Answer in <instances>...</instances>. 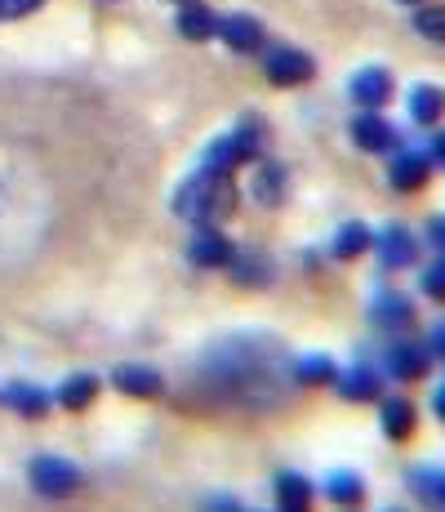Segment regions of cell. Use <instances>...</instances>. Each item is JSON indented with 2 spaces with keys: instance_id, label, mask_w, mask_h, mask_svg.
<instances>
[{
  "instance_id": "obj_1",
  "label": "cell",
  "mask_w": 445,
  "mask_h": 512,
  "mask_svg": "<svg viewBox=\"0 0 445 512\" xmlns=\"http://www.w3.org/2000/svg\"><path fill=\"white\" fill-rule=\"evenodd\" d=\"M201 392L232 406H267L281 388V348H272L259 334H236L214 343L201 357Z\"/></svg>"
},
{
  "instance_id": "obj_2",
  "label": "cell",
  "mask_w": 445,
  "mask_h": 512,
  "mask_svg": "<svg viewBox=\"0 0 445 512\" xmlns=\"http://www.w3.org/2000/svg\"><path fill=\"white\" fill-rule=\"evenodd\" d=\"M236 210V183L232 174H214V170H196L192 179L178 183L174 192V214L187 223H196V228H205V223H219L227 214Z\"/></svg>"
},
{
  "instance_id": "obj_3",
  "label": "cell",
  "mask_w": 445,
  "mask_h": 512,
  "mask_svg": "<svg viewBox=\"0 0 445 512\" xmlns=\"http://www.w3.org/2000/svg\"><path fill=\"white\" fill-rule=\"evenodd\" d=\"M259 143H263V121L259 116H245L236 130L219 134L201 156V170H214V174H232L241 165H250L259 156Z\"/></svg>"
},
{
  "instance_id": "obj_4",
  "label": "cell",
  "mask_w": 445,
  "mask_h": 512,
  "mask_svg": "<svg viewBox=\"0 0 445 512\" xmlns=\"http://www.w3.org/2000/svg\"><path fill=\"white\" fill-rule=\"evenodd\" d=\"M27 481L36 486V495H45V499H67V495H76L81 490V468L72 464V459H63V455H36L32 464H27Z\"/></svg>"
},
{
  "instance_id": "obj_5",
  "label": "cell",
  "mask_w": 445,
  "mask_h": 512,
  "mask_svg": "<svg viewBox=\"0 0 445 512\" xmlns=\"http://www.w3.org/2000/svg\"><path fill=\"white\" fill-rule=\"evenodd\" d=\"M432 352H428V343H419V339H405V334H397V339L383 348V370L392 374V379H401V383H414V379H423V374L432 370Z\"/></svg>"
},
{
  "instance_id": "obj_6",
  "label": "cell",
  "mask_w": 445,
  "mask_h": 512,
  "mask_svg": "<svg viewBox=\"0 0 445 512\" xmlns=\"http://www.w3.org/2000/svg\"><path fill=\"white\" fill-rule=\"evenodd\" d=\"M316 76V63L312 54H303V49H290V45H276L272 54H267V81L276 85V90H290V85H303Z\"/></svg>"
},
{
  "instance_id": "obj_7",
  "label": "cell",
  "mask_w": 445,
  "mask_h": 512,
  "mask_svg": "<svg viewBox=\"0 0 445 512\" xmlns=\"http://www.w3.org/2000/svg\"><path fill=\"white\" fill-rule=\"evenodd\" d=\"M370 321L379 326L383 334H405L414 326V303L405 299L401 290H392V285H383L379 294H374L370 303Z\"/></svg>"
},
{
  "instance_id": "obj_8",
  "label": "cell",
  "mask_w": 445,
  "mask_h": 512,
  "mask_svg": "<svg viewBox=\"0 0 445 512\" xmlns=\"http://www.w3.org/2000/svg\"><path fill=\"white\" fill-rule=\"evenodd\" d=\"M232 254H236V245L227 241V236L214 228V223L196 228V232H192V241H187V259H192L196 268H205V272L227 268V263H232Z\"/></svg>"
},
{
  "instance_id": "obj_9",
  "label": "cell",
  "mask_w": 445,
  "mask_h": 512,
  "mask_svg": "<svg viewBox=\"0 0 445 512\" xmlns=\"http://www.w3.org/2000/svg\"><path fill=\"white\" fill-rule=\"evenodd\" d=\"M339 397L343 401H379L383 397V370L379 366H370V361H356V366H348V370H339Z\"/></svg>"
},
{
  "instance_id": "obj_10",
  "label": "cell",
  "mask_w": 445,
  "mask_h": 512,
  "mask_svg": "<svg viewBox=\"0 0 445 512\" xmlns=\"http://www.w3.org/2000/svg\"><path fill=\"white\" fill-rule=\"evenodd\" d=\"M352 139H356V147H361V152H397V125L388 121V116H379V112H361L352 121Z\"/></svg>"
},
{
  "instance_id": "obj_11",
  "label": "cell",
  "mask_w": 445,
  "mask_h": 512,
  "mask_svg": "<svg viewBox=\"0 0 445 512\" xmlns=\"http://www.w3.org/2000/svg\"><path fill=\"white\" fill-rule=\"evenodd\" d=\"M428 174H432V152H419V147H405L388 165V183L397 192H419L428 183Z\"/></svg>"
},
{
  "instance_id": "obj_12",
  "label": "cell",
  "mask_w": 445,
  "mask_h": 512,
  "mask_svg": "<svg viewBox=\"0 0 445 512\" xmlns=\"http://www.w3.org/2000/svg\"><path fill=\"white\" fill-rule=\"evenodd\" d=\"M374 245H379V263L388 272H401V268H410V263L419 259V241H414V232L401 228V223H388Z\"/></svg>"
},
{
  "instance_id": "obj_13",
  "label": "cell",
  "mask_w": 445,
  "mask_h": 512,
  "mask_svg": "<svg viewBox=\"0 0 445 512\" xmlns=\"http://www.w3.org/2000/svg\"><path fill=\"white\" fill-rule=\"evenodd\" d=\"M405 486L414 490L423 512H445V468L441 464H414L405 472Z\"/></svg>"
},
{
  "instance_id": "obj_14",
  "label": "cell",
  "mask_w": 445,
  "mask_h": 512,
  "mask_svg": "<svg viewBox=\"0 0 445 512\" xmlns=\"http://www.w3.org/2000/svg\"><path fill=\"white\" fill-rule=\"evenodd\" d=\"M348 90H352V103H361L365 112H379V107L392 98V90H397V85H392V72H388V67H365V72L352 76Z\"/></svg>"
},
{
  "instance_id": "obj_15",
  "label": "cell",
  "mask_w": 445,
  "mask_h": 512,
  "mask_svg": "<svg viewBox=\"0 0 445 512\" xmlns=\"http://www.w3.org/2000/svg\"><path fill=\"white\" fill-rule=\"evenodd\" d=\"M219 41L227 49H236V54H254V49H263V23L254 14H223Z\"/></svg>"
},
{
  "instance_id": "obj_16",
  "label": "cell",
  "mask_w": 445,
  "mask_h": 512,
  "mask_svg": "<svg viewBox=\"0 0 445 512\" xmlns=\"http://www.w3.org/2000/svg\"><path fill=\"white\" fill-rule=\"evenodd\" d=\"M112 388L125 392V397H156L165 388V379L152 366H138V361H125V366L112 370Z\"/></svg>"
},
{
  "instance_id": "obj_17",
  "label": "cell",
  "mask_w": 445,
  "mask_h": 512,
  "mask_svg": "<svg viewBox=\"0 0 445 512\" xmlns=\"http://www.w3.org/2000/svg\"><path fill=\"white\" fill-rule=\"evenodd\" d=\"M414 423H419V410H414V401H405V397H379V428H383V437L405 441L414 432Z\"/></svg>"
},
{
  "instance_id": "obj_18",
  "label": "cell",
  "mask_w": 445,
  "mask_h": 512,
  "mask_svg": "<svg viewBox=\"0 0 445 512\" xmlns=\"http://www.w3.org/2000/svg\"><path fill=\"white\" fill-rule=\"evenodd\" d=\"M0 401H5L14 415H27V419H41L45 410H49V392L41 388V383H5L0 388Z\"/></svg>"
},
{
  "instance_id": "obj_19",
  "label": "cell",
  "mask_w": 445,
  "mask_h": 512,
  "mask_svg": "<svg viewBox=\"0 0 445 512\" xmlns=\"http://www.w3.org/2000/svg\"><path fill=\"white\" fill-rule=\"evenodd\" d=\"M232 277H236V285H250V290H259V285H267L272 281V259H267L263 250H254V245H241V250L232 254Z\"/></svg>"
},
{
  "instance_id": "obj_20",
  "label": "cell",
  "mask_w": 445,
  "mask_h": 512,
  "mask_svg": "<svg viewBox=\"0 0 445 512\" xmlns=\"http://www.w3.org/2000/svg\"><path fill=\"white\" fill-rule=\"evenodd\" d=\"M276 512H312V481L299 472H276Z\"/></svg>"
},
{
  "instance_id": "obj_21",
  "label": "cell",
  "mask_w": 445,
  "mask_h": 512,
  "mask_svg": "<svg viewBox=\"0 0 445 512\" xmlns=\"http://www.w3.org/2000/svg\"><path fill=\"white\" fill-rule=\"evenodd\" d=\"M178 32L187 41H210V36H219V14L210 5H201V0H187L183 14H178Z\"/></svg>"
},
{
  "instance_id": "obj_22",
  "label": "cell",
  "mask_w": 445,
  "mask_h": 512,
  "mask_svg": "<svg viewBox=\"0 0 445 512\" xmlns=\"http://www.w3.org/2000/svg\"><path fill=\"white\" fill-rule=\"evenodd\" d=\"M290 374H294V383H299V388H325V383L339 379V366H334L325 352H303V357L294 361Z\"/></svg>"
},
{
  "instance_id": "obj_23",
  "label": "cell",
  "mask_w": 445,
  "mask_h": 512,
  "mask_svg": "<svg viewBox=\"0 0 445 512\" xmlns=\"http://www.w3.org/2000/svg\"><path fill=\"white\" fill-rule=\"evenodd\" d=\"M94 397H98V374H67L54 392V401L63 410H85Z\"/></svg>"
},
{
  "instance_id": "obj_24",
  "label": "cell",
  "mask_w": 445,
  "mask_h": 512,
  "mask_svg": "<svg viewBox=\"0 0 445 512\" xmlns=\"http://www.w3.org/2000/svg\"><path fill=\"white\" fill-rule=\"evenodd\" d=\"M410 116L419 125H437L445 116V90L441 85H414L410 90Z\"/></svg>"
},
{
  "instance_id": "obj_25",
  "label": "cell",
  "mask_w": 445,
  "mask_h": 512,
  "mask_svg": "<svg viewBox=\"0 0 445 512\" xmlns=\"http://www.w3.org/2000/svg\"><path fill=\"white\" fill-rule=\"evenodd\" d=\"M250 196L259 205H281L285 201V170H281V165L263 161L259 174H254V183H250Z\"/></svg>"
},
{
  "instance_id": "obj_26",
  "label": "cell",
  "mask_w": 445,
  "mask_h": 512,
  "mask_svg": "<svg viewBox=\"0 0 445 512\" xmlns=\"http://www.w3.org/2000/svg\"><path fill=\"white\" fill-rule=\"evenodd\" d=\"M374 245V232L365 228V223H343L339 232H334V241H330V254L334 259H356V254H365Z\"/></svg>"
},
{
  "instance_id": "obj_27",
  "label": "cell",
  "mask_w": 445,
  "mask_h": 512,
  "mask_svg": "<svg viewBox=\"0 0 445 512\" xmlns=\"http://www.w3.org/2000/svg\"><path fill=\"white\" fill-rule=\"evenodd\" d=\"M325 499H334V504H361V499H365V481H361V472H352V468H334L330 477H325Z\"/></svg>"
},
{
  "instance_id": "obj_28",
  "label": "cell",
  "mask_w": 445,
  "mask_h": 512,
  "mask_svg": "<svg viewBox=\"0 0 445 512\" xmlns=\"http://www.w3.org/2000/svg\"><path fill=\"white\" fill-rule=\"evenodd\" d=\"M414 32L428 36V41H437V45H445V5L419 9V14H414Z\"/></svg>"
},
{
  "instance_id": "obj_29",
  "label": "cell",
  "mask_w": 445,
  "mask_h": 512,
  "mask_svg": "<svg viewBox=\"0 0 445 512\" xmlns=\"http://www.w3.org/2000/svg\"><path fill=\"white\" fill-rule=\"evenodd\" d=\"M419 285H423V294H428L432 303H445V254H441V259H432L428 268H423Z\"/></svg>"
},
{
  "instance_id": "obj_30",
  "label": "cell",
  "mask_w": 445,
  "mask_h": 512,
  "mask_svg": "<svg viewBox=\"0 0 445 512\" xmlns=\"http://www.w3.org/2000/svg\"><path fill=\"white\" fill-rule=\"evenodd\" d=\"M45 0H0V18H23L32 9H41Z\"/></svg>"
},
{
  "instance_id": "obj_31",
  "label": "cell",
  "mask_w": 445,
  "mask_h": 512,
  "mask_svg": "<svg viewBox=\"0 0 445 512\" xmlns=\"http://www.w3.org/2000/svg\"><path fill=\"white\" fill-rule=\"evenodd\" d=\"M201 512H245V508L236 504L232 495H205L201 499Z\"/></svg>"
},
{
  "instance_id": "obj_32",
  "label": "cell",
  "mask_w": 445,
  "mask_h": 512,
  "mask_svg": "<svg viewBox=\"0 0 445 512\" xmlns=\"http://www.w3.org/2000/svg\"><path fill=\"white\" fill-rule=\"evenodd\" d=\"M428 352H432V357H441V361H445V321L428 334Z\"/></svg>"
},
{
  "instance_id": "obj_33",
  "label": "cell",
  "mask_w": 445,
  "mask_h": 512,
  "mask_svg": "<svg viewBox=\"0 0 445 512\" xmlns=\"http://www.w3.org/2000/svg\"><path fill=\"white\" fill-rule=\"evenodd\" d=\"M428 241L445 254V219H432V223H428Z\"/></svg>"
},
{
  "instance_id": "obj_34",
  "label": "cell",
  "mask_w": 445,
  "mask_h": 512,
  "mask_svg": "<svg viewBox=\"0 0 445 512\" xmlns=\"http://www.w3.org/2000/svg\"><path fill=\"white\" fill-rule=\"evenodd\" d=\"M432 161H441V165H445V130L437 134V139H432Z\"/></svg>"
},
{
  "instance_id": "obj_35",
  "label": "cell",
  "mask_w": 445,
  "mask_h": 512,
  "mask_svg": "<svg viewBox=\"0 0 445 512\" xmlns=\"http://www.w3.org/2000/svg\"><path fill=\"white\" fill-rule=\"evenodd\" d=\"M432 410H437V415L445 419V383H441V388H437V397H432Z\"/></svg>"
},
{
  "instance_id": "obj_36",
  "label": "cell",
  "mask_w": 445,
  "mask_h": 512,
  "mask_svg": "<svg viewBox=\"0 0 445 512\" xmlns=\"http://www.w3.org/2000/svg\"><path fill=\"white\" fill-rule=\"evenodd\" d=\"M401 5H419V0H401Z\"/></svg>"
}]
</instances>
